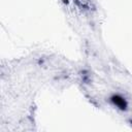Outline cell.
<instances>
[{"label":"cell","instance_id":"cell-1","mask_svg":"<svg viewBox=\"0 0 132 132\" xmlns=\"http://www.w3.org/2000/svg\"><path fill=\"white\" fill-rule=\"evenodd\" d=\"M112 99H113V102H114L119 107H121V108H125V107H126V102L124 101L123 98H120V97L116 96V97H113Z\"/></svg>","mask_w":132,"mask_h":132}]
</instances>
